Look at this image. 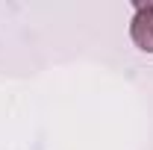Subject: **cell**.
I'll return each mask as SVG.
<instances>
[{
    "instance_id": "obj_1",
    "label": "cell",
    "mask_w": 153,
    "mask_h": 150,
    "mask_svg": "<svg viewBox=\"0 0 153 150\" xmlns=\"http://www.w3.org/2000/svg\"><path fill=\"white\" fill-rule=\"evenodd\" d=\"M130 36L141 50L153 53V0L150 3H135V18L130 24Z\"/></svg>"
}]
</instances>
